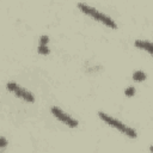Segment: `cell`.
<instances>
[{
    "label": "cell",
    "mask_w": 153,
    "mask_h": 153,
    "mask_svg": "<svg viewBox=\"0 0 153 153\" xmlns=\"http://www.w3.org/2000/svg\"><path fill=\"white\" fill-rule=\"evenodd\" d=\"M98 116H99V118H100L102 121H104L106 124H109V126L112 127V128L118 129L120 131H122V133L126 134L127 136H129V137H131V139H135V137L137 136L135 129H133V128H130V127H127L124 123H122L121 121H118V120H116V118H114V117L106 115L105 112L99 111V112H98Z\"/></svg>",
    "instance_id": "6da1fadb"
},
{
    "label": "cell",
    "mask_w": 153,
    "mask_h": 153,
    "mask_svg": "<svg viewBox=\"0 0 153 153\" xmlns=\"http://www.w3.org/2000/svg\"><path fill=\"white\" fill-rule=\"evenodd\" d=\"M78 7H79L84 13L91 16V17L94 18L96 20L102 22L103 24H105V25H108V26H110V27H112V29H116V27H117V24L115 23L114 19H111L109 16H106V14L99 12V11L96 10L94 7H91V6H88V5H86V4H82V2H79V4H78Z\"/></svg>",
    "instance_id": "7a4b0ae2"
},
{
    "label": "cell",
    "mask_w": 153,
    "mask_h": 153,
    "mask_svg": "<svg viewBox=\"0 0 153 153\" xmlns=\"http://www.w3.org/2000/svg\"><path fill=\"white\" fill-rule=\"evenodd\" d=\"M6 87H7V90L8 91H11V92H13L17 97H19V98H22V99H24V100H26V102H29V103H33L35 102V97H33V94L31 93V92H29L27 90H25L24 87H22V86H19L18 84H16V82H7V85H6Z\"/></svg>",
    "instance_id": "3957f363"
},
{
    "label": "cell",
    "mask_w": 153,
    "mask_h": 153,
    "mask_svg": "<svg viewBox=\"0 0 153 153\" xmlns=\"http://www.w3.org/2000/svg\"><path fill=\"white\" fill-rule=\"evenodd\" d=\"M51 114H53L57 120H60L61 122H63L65 124H67L68 127H71V128H76V127H78V121L74 120V118H72V117H71L69 115H67L66 112H63L60 108L53 106V108H51Z\"/></svg>",
    "instance_id": "277c9868"
},
{
    "label": "cell",
    "mask_w": 153,
    "mask_h": 153,
    "mask_svg": "<svg viewBox=\"0 0 153 153\" xmlns=\"http://www.w3.org/2000/svg\"><path fill=\"white\" fill-rule=\"evenodd\" d=\"M134 44H135L137 48H140V49H145V50H147L149 54H152V51H153V48H152V43H151L149 41L136 39V41L134 42Z\"/></svg>",
    "instance_id": "5b68a950"
},
{
    "label": "cell",
    "mask_w": 153,
    "mask_h": 153,
    "mask_svg": "<svg viewBox=\"0 0 153 153\" xmlns=\"http://www.w3.org/2000/svg\"><path fill=\"white\" fill-rule=\"evenodd\" d=\"M133 79L135 81H137V82H141V81H143L146 79V73L142 72V71H136V72L133 73Z\"/></svg>",
    "instance_id": "8992f818"
},
{
    "label": "cell",
    "mask_w": 153,
    "mask_h": 153,
    "mask_svg": "<svg viewBox=\"0 0 153 153\" xmlns=\"http://www.w3.org/2000/svg\"><path fill=\"white\" fill-rule=\"evenodd\" d=\"M37 51H38L39 54H42V55H48V54L50 53L48 45H39V47L37 48Z\"/></svg>",
    "instance_id": "52a82bcc"
},
{
    "label": "cell",
    "mask_w": 153,
    "mask_h": 153,
    "mask_svg": "<svg viewBox=\"0 0 153 153\" xmlns=\"http://www.w3.org/2000/svg\"><path fill=\"white\" fill-rule=\"evenodd\" d=\"M124 94H126L127 97H131V96H134V94H135V87H134V86H129V87H127L126 91H124Z\"/></svg>",
    "instance_id": "ba28073f"
},
{
    "label": "cell",
    "mask_w": 153,
    "mask_h": 153,
    "mask_svg": "<svg viewBox=\"0 0 153 153\" xmlns=\"http://www.w3.org/2000/svg\"><path fill=\"white\" fill-rule=\"evenodd\" d=\"M39 42H41V44H39V45H47V44H48V42H49V37H48V36H45V35H43V36H41Z\"/></svg>",
    "instance_id": "9c48e42d"
},
{
    "label": "cell",
    "mask_w": 153,
    "mask_h": 153,
    "mask_svg": "<svg viewBox=\"0 0 153 153\" xmlns=\"http://www.w3.org/2000/svg\"><path fill=\"white\" fill-rule=\"evenodd\" d=\"M7 140L4 137V136H0V148H5L7 146Z\"/></svg>",
    "instance_id": "30bf717a"
}]
</instances>
